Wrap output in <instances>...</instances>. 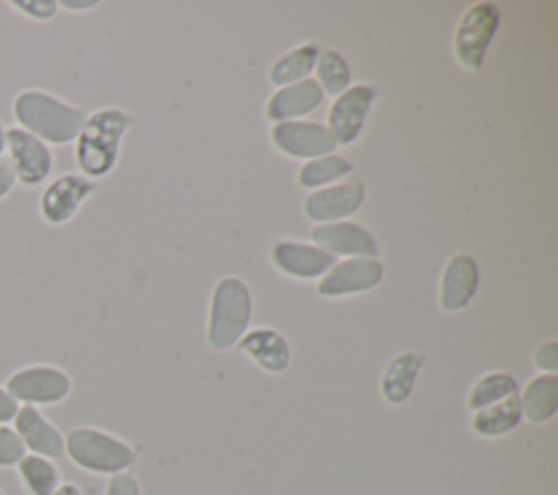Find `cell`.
<instances>
[{"instance_id":"obj_25","label":"cell","mask_w":558,"mask_h":495,"mask_svg":"<svg viewBox=\"0 0 558 495\" xmlns=\"http://www.w3.org/2000/svg\"><path fill=\"white\" fill-rule=\"evenodd\" d=\"M353 170V164L347 161L340 155H325L316 159H307L299 170V183L303 188L316 190L320 185H327L331 181H338L347 177Z\"/></svg>"},{"instance_id":"obj_13","label":"cell","mask_w":558,"mask_h":495,"mask_svg":"<svg viewBox=\"0 0 558 495\" xmlns=\"http://www.w3.org/2000/svg\"><path fill=\"white\" fill-rule=\"evenodd\" d=\"M312 240L314 246L323 249L329 255H355V257H375L379 253L375 236L349 220H338V222H325L312 227Z\"/></svg>"},{"instance_id":"obj_19","label":"cell","mask_w":558,"mask_h":495,"mask_svg":"<svg viewBox=\"0 0 558 495\" xmlns=\"http://www.w3.org/2000/svg\"><path fill=\"white\" fill-rule=\"evenodd\" d=\"M425 364V355L418 351L397 353L381 375V397L390 406H401L414 390L418 371Z\"/></svg>"},{"instance_id":"obj_24","label":"cell","mask_w":558,"mask_h":495,"mask_svg":"<svg viewBox=\"0 0 558 495\" xmlns=\"http://www.w3.org/2000/svg\"><path fill=\"white\" fill-rule=\"evenodd\" d=\"M517 393H519V384L510 373H504V371L486 373L473 384L466 406H469V410L475 412V410L493 406V403H497L510 395H517Z\"/></svg>"},{"instance_id":"obj_16","label":"cell","mask_w":558,"mask_h":495,"mask_svg":"<svg viewBox=\"0 0 558 495\" xmlns=\"http://www.w3.org/2000/svg\"><path fill=\"white\" fill-rule=\"evenodd\" d=\"M270 257L281 273L296 279L323 277L336 264V257L325 253L323 249L314 244H301V242H288V240L277 242L270 251Z\"/></svg>"},{"instance_id":"obj_36","label":"cell","mask_w":558,"mask_h":495,"mask_svg":"<svg viewBox=\"0 0 558 495\" xmlns=\"http://www.w3.org/2000/svg\"><path fill=\"white\" fill-rule=\"evenodd\" d=\"M0 495H4V493H2V488H0Z\"/></svg>"},{"instance_id":"obj_14","label":"cell","mask_w":558,"mask_h":495,"mask_svg":"<svg viewBox=\"0 0 558 495\" xmlns=\"http://www.w3.org/2000/svg\"><path fill=\"white\" fill-rule=\"evenodd\" d=\"M13 430L20 436L24 449L35 456L54 460L65 454L63 434L35 406H20L13 419Z\"/></svg>"},{"instance_id":"obj_12","label":"cell","mask_w":558,"mask_h":495,"mask_svg":"<svg viewBox=\"0 0 558 495\" xmlns=\"http://www.w3.org/2000/svg\"><path fill=\"white\" fill-rule=\"evenodd\" d=\"M364 196L366 190L362 181H344L331 188H320L305 196L303 214L318 225L338 222L353 216L362 207Z\"/></svg>"},{"instance_id":"obj_11","label":"cell","mask_w":558,"mask_h":495,"mask_svg":"<svg viewBox=\"0 0 558 495\" xmlns=\"http://www.w3.org/2000/svg\"><path fill=\"white\" fill-rule=\"evenodd\" d=\"M96 190L94 181L83 174H61L52 179L39 196V214L48 225H65L74 218L78 207Z\"/></svg>"},{"instance_id":"obj_18","label":"cell","mask_w":558,"mask_h":495,"mask_svg":"<svg viewBox=\"0 0 558 495\" xmlns=\"http://www.w3.org/2000/svg\"><path fill=\"white\" fill-rule=\"evenodd\" d=\"M238 347L266 373H283L290 364V347L275 329H251L240 338Z\"/></svg>"},{"instance_id":"obj_29","label":"cell","mask_w":558,"mask_h":495,"mask_svg":"<svg viewBox=\"0 0 558 495\" xmlns=\"http://www.w3.org/2000/svg\"><path fill=\"white\" fill-rule=\"evenodd\" d=\"M534 366L556 375V371H558V342L556 340H547L534 351Z\"/></svg>"},{"instance_id":"obj_21","label":"cell","mask_w":558,"mask_h":495,"mask_svg":"<svg viewBox=\"0 0 558 495\" xmlns=\"http://www.w3.org/2000/svg\"><path fill=\"white\" fill-rule=\"evenodd\" d=\"M521 399L519 393L510 395L493 406H486L482 410H475L471 416V427L480 436H501L512 432L521 423Z\"/></svg>"},{"instance_id":"obj_1","label":"cell","mask_w":558,"mask_h":495,"mask_svg":"<svg viewBox=\"0 0 558 495\" xmlns=\"http://www.w3.org/2000/svg\"><path fill=\"white\" fill-rule=\"evenodd\" d=\"M15 126L28 131L46 144L63 146L76 140L85 111L63 102L44 89H22L11 102Z\"/></svg>"},{"instance_id":"obj_15","label":"cell","mask_w":558,"mask_h":495,"mask_svg":"<svg viewBox=\"0 0 558 495\" xmlns=\"http://www.w3.org/2000/svg\"><path fill=\"white\" fill-rule=\"evenodd\" d=\"M480 286V268L477 262L466 255L458 253L453 255L440 275V307L445 312H458L464 310Z\"/></svg>"},{"instance_id":"obj_32","label":"cell","mask_w":558,"mask_h":495,"mask_svg":"<svg viewBox=\"0 0 558 495\" xmlns=\"http://www.w3.org/2000/svg\"><path fill=\"white\" fill-rule=\"evenodd\" d=\"M15 183H17V181H15L13 168H11L9 159L2 157V159H0V201L11 194V190L15 188Z\"/></svg>"},{"instance_id":"obj_34","label":"cell","mask_w":558,"mask_h":495,"mask_svg":"<svg viewBox=\"0 0 558 495\" xmlns=\"http://www.w3.org/2000/svg\"><path fill=\"white\" fill-rule=\"evenodd\" d=\"M52 495H83V493H81V488L76 484L65 482V484H59V488Z\"/></svg>"},{"instance_id":"obj_30","label":"cell","mask_w":558,"mask_h":495,"mask_svg":"<svg viewBox=\"0 0 558 495\" xmlns=\"http://www.w3.org/2000/svg\"><path fill=\"white\" fill-rule=\"evenodd\" d=\"M105 495H142V491H140V482L131 473L122 471L111 475Z\"/></svg>"},{"instance_id":"obj_8","label":"cell","mask_w":558,"mask_h":495,"mask_svg":"<svg viewBox=\"0 0 558 495\" xmlns=\"http://www.w3.org/2000/svg\"><path fill=\"white\" fill-rule=\"evenodd\" d=\"M375 98L377 92L371 85H349L331 102L327 113V131L331 133L336 146H349L360 137Z\"/></svg>"},{"instance_id":"obj_23","label":"cell","mask_w":558,"mask_h":495,"mask_svg":"<svg viewBox=\"0 0 558 495\" xmlns=\"http://www.w3.org/2000/svg\"><path fill=\"white\" fill-rule=\"evenodd\" d=\"M15 467L28 495H52L61 484L59 469L44 456L24 454Z\"/></svg>"},{"instance_id":"obj_31","label":"cell","mask_w":558,"mask_h":495,"mask_svg":"<svg viewBox=\"0 0 558 495\" xmlns=\"http://www.w3.org/2000/svg\"><path fill=\"white\" fill-rule=\"evenodd\" d=\"M17 410H20V403L7 393L4 386H0V425H7L9 421H13Z\"/></svg>"},{"instance_id":"obj_22","label":"cell","mask_w":558,"mask_h":495,"mask_svg":"<svg viewBox=\"0 0 558 495\" xmlns=\"http://www.w3.org/2000/svg\"><path fill=\"white\" fill-rule=\"evenodd\" d=\"M318 46L316 44H303L294 50H288L279 59L272 61L268 70V79L275 87H286L299 81H305L307 74L314 70L318 59Z\"/></svg>"},{"instance_id":"obj_35","label":"cell","mask_w":558,"mask_h":495,"mask_svg":"<svg viewBox=\"0 0 558 495\" xmlns=\"http://www.w3.org/2000/svg\"><path fill=\"white\" fill-rule=\"evenodd\" d=\"M7 153V126L0 122V159L4 157Z\"/></svg>"},{"instance_id":"obj_4","label":"cell","mask_w":558,"mask_h":495,"mask_svg":"<svg viewBox=\"0 0 558 495\" xmlns=\"http://www.w3.org/2000/svg\"><path fill=\"white\" fill-rule=\"evenodd\" d=\"M63 438L70 460L92 473H122L137 456L129 443L96 427H74Z\"/></svg>"},{"instance_id":"obj_33","label":"cell","mask_w":558,"mask_h":495,"mask_svg":"<svg viewBox=\"0 0 558 495\" xmlns=\"http://www.w3.org/2000/svg\"><path fill=\"white\" fill-rule=\"evenodd\" d=\"M59 7H63V9H70V11H87V9H94V7H98V2L96 0H63V2H59Z\"/></svg>"},{"instance_id":"obj_20","label":"cell","mask_w":558,"mask_h":495,"mask_svg":"<svg viewBox=\"0 0 558 495\" xmlns=\"http://www.w3.org/2000/svg\"><path fill=\"white\" fill-rule=\"evenodd\" d=\"M521 399V414L530 423H545L558 410V377L551 373L538 375L527 382L523 388Z\"/></svg>"},{"instance_id":"obj_9","label":"cell","mask_w":558,"mask_h":495,"mask_svg":"<svg viewBox=\"0 0 558 495\" xmlns=\"http://www.w3.org/2000/svg\"><path fill=\"white\" fill-rule=\"evenodd\" d=\"M384 279V266L377 257H349L336 262L316 283V294L325 299L360 294L373 290Z\"/></svg>"},{"instance_id":"obj_3","label":"cell","mask_w":558,"mask_h":495,"mask_svg":"<svg viewBox=\"0 0 558 495\" xmlns=\"http://www.w3.org/2000/svg\"><path fill=\"white\" fill-rule=\"evenodd\" d=\"M253 314L248 286L238 277H222L214 286L209 303L207 342L214 351L231 349L246 334Z\"/></svg>"},{"instance_id":"obj_10","label":"cell","mask_w":558,"mask_h":495,"mask_svg":"<svg viewBox=\"0 0 558 495\" xmlns=\"http://www.w3.org/2000/svg\"><path fill=\"white\" fill-rule=\"evenodd\" d=\"M270 140L279 153L292 159H316L336 150L331 133L318 122H277L270 129Z\"/></svg>"},{"instance_id":"obj_6","label":"cell","mask_w":558,"mask_h":495,"mask_svg":"<svg viewBox=\"0 0 558 495\" xmlns=\"http://www.w3.org/2000/svg\"><path fill=\"white\" fill-rule=\"evenodd\" d=\"M7 393L22 406H52L70 395L72 382L65 371L50 364L17 369L4 384Z\"/></svg>"},{"instance_id":"obj_28","label":"cell","mask_w":558,"mask_h":495,"mask_svg":"<svg viewBox=\"0 0 558 495\" xmlns=\"http://www.w3.org/2000/svg\"><path fill=\"white\" fill-rule=\"evenodd\" d=\"M11 7L33 20H50L59 11V2L54 0H11Z\"/></svg>"},{"instance_id":"obj_7","label":"cell","mask_w":558,"mask_h":495,"mask_svg":"<svg viewBox=\"0 0 558 495\" xmlns=\"http://www.w3.org/2000/svg\"><path fill=\"white\" fill-rule=\"evenodd\" d=\"M7 153L15 181L26 188L44 185L52 174L54 157L50 146L20 126L7 129Z\"/></svg>"},{"instance_id":"obj_27","label":"cell","mask_w":558,"mask_h":495,"mask_svg":"<svg viewBox=\"0 0 558 495\" xmlns=\"http://www.w3.org/2000/svg\"><path fill=\"white\" fill-rule=\"evenodd\" d=\"M24 454L26 449L15 430L0 425V467H15Z\"/></svg>"},{"instance_id":"obj_2","label":"cell","mask_w":558,"mask_h":495,"mask_svg":"<svg viewBox=\"0 0 558 495\" xmlns=\"http://www.w3.org/2000/svg\"><path fill=\"white\" fill-rule=\"evenodd\" d=\"M131 124L133 116L118 107H102L85 116V122L74 140V157L83 170V177L100 179L113 170L122 137Z\"/></svg>"},{"instance_id":"obj_17","label":"cell","mask_w":558,"mask_h":495,"mask_svg":"<svg viewBox=\"0 0 558 495\" xmlns=\"http://www.w3.org/2000/svg\"><path fill=\"white\" fill-rule=\"evenodd\" d=\"M325 94L314 79H305L286 87H279L266 102V116L277 122H290L320 107Z\"/></svg>"},{"instance_id":"obj_5","label":"cell","mask_w":558,"mask_h":495,"mask_svg":"<svg viewBox=\"0 0 558 495\" xmlns=\"http://www.w3.org/2000/svg\"><path fill=\"white\" fill-rule=\"evenodd\" d=\"M499 28V9L493 2H475L469 7L453 35V52L466 70H480L486 50Z\"/></svg>"},{"instance_id":"obj_26","label":"cell","mask_w":558,"mask_h":495,"mask_svg":"<svg viewBox=\"0 0 558 495\" xmlns=\"http://www.w3.org/2000/svg\"><path fill=\"white\" fill-rule=\"evenodd\" d=\"M314 70H316V83L320 85L323 94L340 96L351 83V70H349L344 57L336 50L318 52Z\"/></svg>"}]
</instances>
